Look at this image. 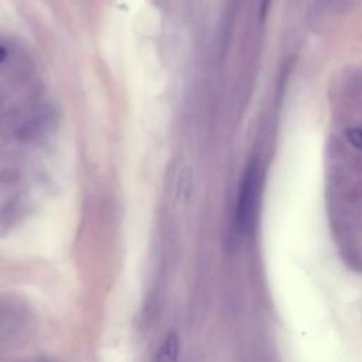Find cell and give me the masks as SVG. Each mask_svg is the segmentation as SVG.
<instances>
[{"label": "cell", "mask_w": 362, "mask_h": 362, "mask_svg": "<svg viewBox=\"0 0 362 362\" xmlns=\"http://www.w3.org/2000/svg\"><path fill=\"white\" fill-rule=\"evenodd\" d=\"M259 188H260L259 171L256 164L252 163L246 168L242 177L238 201H236V226L239 230H246L252 225V221L257 208Z\"/></svg>", "instance_id": "6da1fadb"}, {"label": "cell", "mask_w": 362, "mask_h": 362, "mask_svg": "<svg viewBox=\"0 0 362 362\" xmlns=\"http://www.w3.org/2000/svg\"><path fill=\"white\" fill-rule=\"evenodd\" d=\"M346 140L358 150L362 151V129L359 127H348L345 130Z\"/></svg>", "instance_id": "3957f363"}, {"label": "cell", "mask_w": 362, "mask_h": 362, "mask_svg": "<svg viewBox=\"0 0 362 362\" xmlns=\"http://www.w3.org/2000/svg\"><path fill=\"white\" fill-rule=\"evenodd\" d=\"M177 351H178V339L177 337L173 334V335H168L160 351H158V359L161 361H173L177 358Z\"/></svg>", "instance_id": "7a4b0ae2"}]
</instances>
